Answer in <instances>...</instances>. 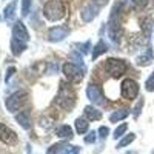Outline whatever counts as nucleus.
Wrapping results in <instances>:
<instances>
[{
	"label": "nucleus",
	"mask_w": 154,
	"mask_h": 154,
	"mask_svg": "<svg viewBox=\"0 0 154 154\" xmlns=\"http://www.w3.org/2000/svg\"><path fill=\"white\" fill-rule=\"evenodd\" d=\"M75 99H77V97H75L74 89H72L66 82H60L54 103H56L59 108L65 109V111H71V109L74 108V105H75Z\"/></svg>",
	"instance_id": "obj_1"
},
{
	"label": "nucleus",
	"mask_w": 154,
	"mask_h": 154,
	"mask_svg": "<svg viewBox=\"0 0 154 154\" xmlns=\"http://www.w3.org/2000/svg\"><path fill=\"white\" fill-rule=\"evenodd\" d=\"M65 14H66L65 5L60 0H49L43 6V16L51 22H57V20L63 19Z\"/></svg>",
	"instance_id": "obj_2"
},
{
	"label": "nucleus",
	"mask_w": 154,
	"mask_h": 154,
	"mask_svg": "<svg viewBox=\"0 0 154 154\" xmlns=\"http://www.w3.org/2000/svg\"><path fill=\"white\" fill-rule=\"evenodd\" d=\"M62 72L65 74L68 82L79 83V82H82V79L85 77L86 69L83 66V63H71V62H66L65 65L62 66Z\"/></svg>",
	"instance_id": "obj_3"
},
{
	"label": "nucleus",
	"mask_w": 154,
	"mask_h": 154,
	"mask_svg": "<svg viewBox=\"0 0 154 154\" xmlns=\"http://www.w3.org/2000/svg\"><path fill=\"white\" fill-rule=\"evenodd\" d=\"M103 68H105V71L112 77V79H120V77L126 72L128 65H126V62H125V60H122V59H114V57H109V59H106V60H105Z\"/></svg>",
	"instance_id": "obj_4"
},
{
	"label": "nucleus",
	"mask_w": 154,
	"mask_h": 154,
	"mask_svg": "<svg viewBox=\"0 0 154 154\" xmlns=\"http://www.w3.org/2000/svg\"><path fill=\"white\" fill-rule=\"evenodd\" d=\"M28 97L29 94L26 91H16L5 100V106L9 112H17L28 102Z\"/></svg>",
	"instance_id": "obj_5"
},
{
	"label": "nucleus",
	"mask_w": 154,
	"mask_h": 154,
	"mask_svg": "<svg viewBox=\"0 0 154 154\" xmlns=\"http://www.w3.org/2000/svg\"><path fill=\"white\" fill-rule=\"evenodd\" d=\"M120 94L126 100H134L139 96V83L131 77H126L120 85Z\"/></svg>",
	"instance_id": "obj_6"
},
{
	"label": "nucleus",
	"mask_w": 154,
	"mask_h": 154,
	"mask_svg": "<svg viewBox=\"0 0 154 154\" xmlns=\"http://www.w3.org/2000/svg\"><path fill=\"white\" fill-rule=\"evenodd\" d=\"M86 97L93 102V105H99V106L106 105V99L103 96V91H102V88L97 86L96 83H89L86 86Z\"/></svg>",
	"instance_id": "obj_7"
},
{
	"label": "nucleus",
	"mask_w": 154,
	"mask_h": 154,
	"mask_svg": "<svg viewBox=\"0 0 154 154\" xmlns=\"http://www.w3.org/2000/svg\"><path fill=\"white\" fill-rule=\"evenodd\" d=\"M68 34H69L68 26H65V25H57V26H53L48 31V40L53 43H59L65 37H68Z\"/></svg>",
	"instance_id": "obj_8"
},
{
	"label": "nucleus",
	"mask_w": 154,
	"mask_h": 154,
	"mask_svg": "<svg viewBox=\"0 0 154 154\" xmlns=\"http://www.w3.org/2000/svg\"><path fill=\"white\" fill-rule=\"evenodd\" d=\"M0 142H3L6 145L17 143V134H16V131H12L9 126L0 123Z\"/></svg>",
	"instance_id": "obj_9"
},
{
	"label": "nucleus",
	"mask_w": 154,
	"mask_h": 154,
	"mask_svg": "<svg viewBox=\"0 0 154 154\" xmlns=\"http://www.w3.org/2000/svg\"><path fill=\"white\" fill-rule=\"evenodd\" d=\"M99 11H100V8H99L97 5H94L93 2H89V3H88V5H85V6H83V9L80 11V17H82V20H83V22L89 23V22H93V20L97 17Z\"/></svg>",
	"instance_id": "obj_10"
},
{
	"label": "nucleus",
	"mask_w": 154,
	"mask_h": 154,
	"mask_svg": "<svg viewBox=\"0 0 154 154\" xmlns=\"http://www.w3.org/2000/svg\"><path fill=\"white\" fill-rule=\"evenodd\" d=\"M12 38H17L20 42H25L26 43L29 40V32L26 29V26L23 25V22H16L14 26H12Z\"/></svg>",
	"instance_id": "obj_11"
},
{
	"label": "nucleus",
	"mask_w": 154,
	"mask_h": 154,
	"mask_svg": "<svg viewBox=\"0 0 154 154\" xmlns=\"http://www.w3.org/2000/svg\"><path fill=\"white\" fill-rule=\"evenodd\" d=\"M16 122L23 128V130H31V111L29 109H22L14 116Z\"/></svg>",
	"instance_id": "obj_12"
},
{
	"label": "nucleus",
	"mask_w": 154,
	"mask_h": 154,
	"mask_svg": "<svg viewBox=\"0 0 154 154\" xmlns=\"http://www.w3.org/2000/svg\"><path fill=\"white\" fill-rule=\"evenodd\" d=\"M152 60H154L152 49H151V46H148L145 49V53H142L136 59V63H137L139 66H148V65H151V63H152Z\"/></svg>",
	"instance_id": "obj_13"
},
{
	"label": "nucleus",
	"mask_w": 154,
	"mask_h": 154,
	"mask_svg": "<svg viewBox=\"0 0 154 154\" xmlns=\"http://www.w3.org/2000/svg\"><path fill=\"white\" fill-rule=\"evenodd\" d=\"M56 136L62 140H71L74 137V130L69 125H60L56 128Z\"/></svg>",
	"instance_id": "obj_14"
},
{
	"label": "nucleus",
	"mask_w": 154,
	"mask_h": 154,
	"mask_svg": "<svg viewBox=\"0 0 154 154\" xmlns=\"http://www.w3.org/2000/svg\"><path fill=\"white\" fill-rule=\"evenodd\" d=\"M83 114H85V117H86L89 122H97V120L102 119V111H99V109H97L96 106H93V105L85 106Z\"/></svg>",
	"instance_id": "obj_15"
},
{
	"label": "nucleus",
	"mask_w": 154,
	"mask_h": 154,
	"mask_svg": "<svg viewBox=\"0 0 154 154\" xmlns=\"http://www.w3.org/2000/svg\"><path fill=\"white\" fill-rule=\"evenodd\" d=\"M74 128H75V133L77 134H86L89 130V120L86 117H77L74 122Z\"/></svg>",
	"instance_id": "obj_16"
},
{
	"label": "nucleus",
	"mask_w": 154,
	"mask_h": 154,
	"mask_svg": "<svg viewBox=\"0 0 154 154\" xmlns=\"http://www.w3.org/2000/svg\"><path fill=\"white\" fill-rule=\"evenodd\" d=\"M16 8H17V0H12V2H9L5 9H3V17L6 22H12L16 17Z\"/></svg>",
	"instance_id": "obj_17"
},
{
	"label": "nucleus",
	"mask_w": 154,
	"mask_h": 154,
	"mask_svg": "<svg viewBox=\"0 0 154 154\" xmlns=\"http://www.w3.org/2000/svg\"><path fill=\"white\" fill-rule=\"evenodd\" d=\"M25 49H26V43L25 42H20L17 38H12L11 40V51L14 56H22Z\"/></svg>",
	"instance_id": "obj_18"
},
{
	"label": "nucleus",
	"mask_w": 154,
	"mask_h": 154,
	"mask_svg": "<svg viewBox=\"0 0 154 154\" xmlns=\"http://www.w3.org/2000/svg\"><path fill=\"white\" fill-rule=\"evenodd\" d=\"M128 116H130V111L128 109H125V108H122V109H119V111H114L111 116H109V122L111 123H117V122H122V120H125Z\"/></svg>",
	"instance_id": "obj_19"
},
{
	"label": "nucleus",
	"mask_w": 154,
	"mask_h": 154,
	"mask_svg": "<svg viewBox=\"0 0 154 154\" xmlns=\"http://www.w3.org/2000/svg\"><path fill=\"white\" fill-rule=\"evenodd\" d=\"M108 51V45L105 43V40H99L97 43H96V46L93 48V54H91V57H93V60H96L99 56H102V54H105Z\"/></svg>",
	"instance_id": "obj_20"
},
{
	"label": "nucleus",
	"mask_w": 154,
	"mask_h": 154,
	"mask_svg": "<svg viewBox=\"0 0 154 154\" xmlns=\"http://www.w3.org/2000/svg\"><path fill=\"white\" fill-rule=\"evenodd\" d=\"M68 142H69V140H60V142H57V143H53L46 149V154H60L63 149L69 145Z\"/></svg>",
	"instance_id": "obj_21"
},
{
	"label": "nucleus",
	"mask_w": 154,
	"mask_h": 154,
	"mask_svg": "<svg viewBox=\"0 0 154 154\" xmlns=\"http://www.w3.org/2000/svg\"><path fill=\"white\" fill-rule=\"evenodd\" d=\"M56 123V119L53 117V116H42L40 119H38V125H40V128H43V130H51V128L54 126Z\"/></svg>",
	"instance_id": "obj_22"
},
{
	"label": "nucleus",
	"mask_w": 154,
	"mask_h": 154,
	"mask_svg": "<svg viewBox=\"0 0 154 154\" xmlns=\"http://www.w3.org/2000/svg\"><path fill=\"white\" fill-rule=\"evenodd\" d=\"M136 140V134L134 133H130V134H126V136H123L120 140H119V143H117V146L116 148H125V146H128V145H131L133 142Z\"/></svg>",
	"instance_id": "obj_23"
},
{
	"label": "nucleus",
	"mask_w": 154,
	"mask_h": 154,
	"mask_svg": "<svg viewBox=\"0 0 154 154\" xmlns=\"http://www.w3.org/2000/svg\"><path fill=\"white\" fill-rule=\"evenodd\" d=\"M125 3L130 9H142L146 6L148 0H125Z\"/></svg>",
	"instance_id": "obj_24"
},
{
	"label": "nucleus",
	"mask_w": 154,
	"mask_h": 154,
	"mask_svg": "<svg viewBox=\"0 0 154 154\" xmlns=\"http://www.w3.org/2000/svg\"><path fill=\"white\" fill-rule=\"evenodd\" d=\"M126 130H128V123H120L117 128L114 130V134H112V137L117 140V139H122L123 136H125V133H126Z\"/></svg>",
	"instance_id": "obj_25"
},
{
	"label": "nucleus",
	"mask_w": 154,
	"mask_h": 154,
	"mask_svg": "<svg viewBox=\"0 0 154 154\" xmlns=\"http://www.w3.org/2000/svg\"><path fill=\"white\" fill-rule=\"evenodd\" d=\"M142 28H143V32L146 35V38L151 35V31H152V19L151 17H146L143 22H142Z\"/></svg>",
	"instance_id": "obj_26"
},
{
	"label": "nucleus",
	"mask_w": 154,
	"mask_h": 154,
	"mask_svg": "<svg viewBox=\"0 0 154 154\" xmlns=\"http://www.w3.org/2000/svg\"><path fill=\"white\" fill-rule=\"evenodd\" d=\"M97 133L96 131H88L86 133V136L83 137V142L86 143V145H93V143H96V140H97Z\"/></svg>",
	"instance_id": "obj_27"
},
{
	"label": "nucleus",
	"mask_w": 154,
	"mask_h": 154,
	"mask_svg": "<svg viewBox=\"0 0 154 154\" xmlns=\"http://www.w3.org/2000/svg\"><path fill=\"white\" fill-rule=\"evenodd\" d=\"M60 154H80V146L75 145H68L65 149H63Z\"/></svg>",
	"instance_id": "obj_28"
},
{
	"label": "nucleus",
	"mask_w": 154,
	"mask_h": 154,
	"mask_svg": "<svg viewBox=\"0 0 154 154\" xmlns=\"http://www.w3.org/2000/svg\"><path fill=\"white\" fill-rule=\"evenodd\" d=\"M145 89L148 93H152L154 91V72H151V75L146 79V82H145Z\"/></svg>",
	"instance_id": "obj_29"
},
{
	"label": "nucleus",
	"mask_w": 154,
	"mask_h": 154,
	"mask_svg": "<svg viewBox=\"0 0 154 154\" xmlns=\"http://www.w3.org/2000/svg\"><path fill=\"white\" fill-rule=\"evenodd\" d=\"M143 103H145V100L143 99H140L139 102H137V105L134 106V109H133V116L137 119L139 116H140V112H142V108H143Z\"/></svg>",
	"instance_id": "obj_30"
},
{
	"label": "nucleus",
	"mask_w": 154,
	"mask_h": 154,
	"mask_svg": "<svg viewBox=\"0 0 154 154\" xmlns=\"http://www.w3.org/2000/svg\"><path fill=\"white\" fill-rule=\"evenodd\" d=\"M31 8V0H22V16L26 17Z\"/></svg>",
	"instance_id": "obj_31"
},
{
	"label": "nucleus",
	"mask_w": 154,
	"mask_h": 154,
	"mask_svg": "<svg viewBox=\"0 0 154 154\" xmlns=\"http://www.w3.org/2000/svg\"><path fill=\"white\" fill-rule=\"evenodd\" d=\"M97 134H99V137H100L102 140H106V137L109 136V128H108V126H100L99 131H97Z\"/></svg>",
	"instance_id": "obj_32"
},
{
	"label": "nucleus",
	"mask_w": 154,
	"mask_h": 154,
	"mask_svg": "<svg viewBox=\"0 0 154 154\" xmlns=\"http://www.w3.org/2000/svg\"><path fill=\"white\" fill-rule=\"evenodd\" d=\"M75 46L79 48V51L82 49V54H86V53H88V49H89V46H91V42H85V43H77Z\"/></svg>",
	"instance_id": "obj_33"
},
{
	"label": "nucleus",
	"mask_w": 154,
	"mask_h": 154,
	"mask_svg": "<svg viewBox=\"0 0 154 154\" xmlns=\"http://www.w3.org/2000/svg\"><path fill=\"white\" fill-rule=\"evenodd\" d=\"M91 2H93L94 5H97L99 8H102V6H105V5L109 2V0H91Z\"/></svg>",
	"instance_id": "obj_34"
},
{
	"label": "nucleus",
	"mask_w": 154,
	"mask_h": 154,
	"mask_svg": "<svg viewBox=\"0 0 154 154\" xmlns=\"http://www.w3.org/2000/svg\"><path fill=\"white\" fill-rule=\"evenodd\" d=\"M14 72H16V68H14V66H11V68H8V72H6V75H5V80L8 82V80L11 79V75L14 74Z\"/></svg>",
	"instance_id": "obj_35"
},
{
	"label": "nucleus",
	"mask_w": 154,
	"mask_h": 154,
	"mask_svg": "<svg viewBox=\"0 0 154 154\" xmlns=\"http://www.w3.org/2000/svg\"><path fill=\"white\" fill-rule=\"evenodd\" d=\"M125 154H136L134 151H128V152H125Z\"/></svg>",
	"instance_id": "obj_36"
},
{
	"label": "nucleus",
	"mask_w": 154,
	"mask_h": 154,
	"mask_svg": "<svg viewBox=\"0 0 154 154\" xmlns=\"http://www.w3.org/2000/svg\"><path fill=\"white\" fill-rule=\"evenodd\" d=\"M151 154H154V151H152V152H151Z\"/></svg>",
	"instance_id": "obj_37"
}]
</instances>
